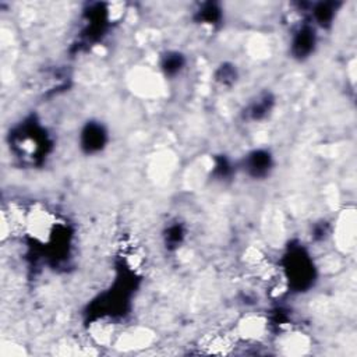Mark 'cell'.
I'll list each match as a JSON object with an SVG mask.
<instances>
[{
	"mask_svg": "<svg viewBox=\"0 0 357 357\" xmlns=\"http://www.w3.org/2000/svg\"><path fill=\"white\" fill-rule=\"evenodd\" d=\"M314 46H315L314 31L310 27H302L293 38V44H292L293 55L300 59H304L310 56V53L314 51Z\"/></svg>",
	"mask_w": 357,
	"mask_h": 357,
	"instance_id": "52a82bcc",
	"label": "cell"
},
{
	"mask_svg": "<svg viewBox=\"0 0 357 357\" xmlns=\"http://www.w3.org/2000/svg\"><path fill=\"white\" fill-rule=\"evenodd\" d=\"M271 102H273V101H271L270 98H268V97H265V98L258 100L257 102H254V104L251 105V109H250V113H251L253 119H254V120L262 119V118L266 115V112L271 111Z\"/></svg>",
	"mask_w": 357,
	"mask_h": 357,
	"instance_id": "ba28073f",
	"label": "cell"
},
{
	"mask_svg": "<svg viewBox=\"0 0 357 357\" xmlns=\"http://www.w3.org/2000/svg\"><path fill=\"white\" fill-rule=\"evenodd\" d=\"M244 169H247L248 174L255 178L264 177L266 174H270L273 169V156L266 151H254L247 156Z\"/></svg>",
	"mask_w": 357,
	"mask_h": 357,
	"instance_id": "5b68a950",
	"label": "cell"
},
{
	"mask_svg": "<svg viewBox=\"0 0 357 357\" xmlns=\"http://www.w3.org/2000/svg\"><path fill=\"white\" fill-rule=\"evenodd\" d=\"M182 237H183V230L181 226H172L169 228L167 230V235H166V241L169 243H173V244H178L182 241Z\"/></svg>",
	"mask_w": 357,
	"mask_h": 357,
	"instance_id": "30bf717a",
	"label": "cell"
},
{
	"mask_svg": "<svg viewBox=\"0 0 357 357\" xmlns=\"http://www.w3.org/2000/svg\"><path fill=\"white\" fill-rule=\"evenodd\" d=\"M27 127H28L30 136H27V130H26V127H23L24 133H23V130L20 133H17V136L15 137L13 145L17 147L20 158H23V155H28V158H35L38 154L44 152L41 145L44 143H46V137H44L42 133H38L39 131L38 126L30 125Z\"/></svg>",
	"mask_w": 357,
	"mask_h": 357,
	"instance_id": "7a4b0ae2",
	"label": "cell"
},
{
	"mask_svg": "<svg viewBox=\"0 0 357 357\" xmlns=\"http://www.w3.org/2000/svg\"><path fill=\"white\" fill-rule=\"evenodd\" d=\"M233 343H235V339L230 335H226L223 332H212L203 338V340L200 342V347L205 353L223 354L233 347Z\"/></svg>",
	"mask_w": 357,
	"mask_h": 357,
	"instance_id": "8992f818",
	"label": "cell"
},
{
	"mask_svg": "<svg viewBox=\"0 0 357 357\" xmlns=\"http://www.w3.org/2000/svg\"><path fill=\"white\" fill-rule=\"evenodd\" d=\"M108 141V133L100 123H88L80 137L81 147L88 154H95L104 149Z\"/></svg>",
	"mask_w": 357,
	"mask_h": 357,
	"instance_id": "3957f363",
	"label": "cell"
},
{
	"mask_svg": "<svg viewBox=\"0 0 357 357\" xmlns=\"http://www.w3.org/2000/svg\"><path fill=\"white\" fill-rule=\"evenodd\" d=\"M268 328H270V322L266 318L261 315H248L240 321L237 336L248 342H258L265 338Z\"/></svg>",
	"mask_w": 357,
	"mask_h": 357,
	"instance_id": "277c9868",
	"label": "cell"
},
{
	"mask_svg": "<svg viewBox=\"0 0 357 357\" xmlns=\"http://www.w3.org/2000/svg\"><path fill=\"white\" fill-rule=\"evenodd\" d=\"M284 281L289 286H295L298 291L306 289L311 285L314 278V265L306 251L293 248L288 254L286 266L280 268Z\"/></svg>",
	"mask_w": 357,
	"mask_h": 357,
	"instance_id": "6da1fadb",
	"label": "cell"
},
{
	"mask_svg": "<svg viewBox=\"0 0 357 357\" xmlns=\"http://www.w3.org/2000/svg\"><path fill=\"white\" fill-rule=\"evenodd\" d=\"M162 67L167 74H176L183 68V59L181 55H177V53L170 55L165 59Z\"/></svg>",
	"mask_w": 357,
	"mask_h": 357,
	"instance_id": "9c48e42d",
	"label": "cell"
}]
</instances>
